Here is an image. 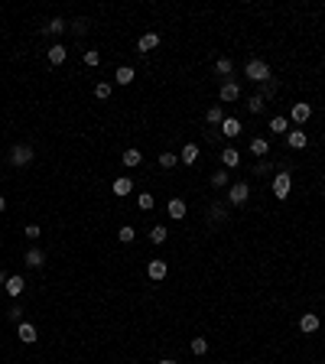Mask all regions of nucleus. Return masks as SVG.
Returning a JSON list of instances; mask_svg holds the SVG:
<instances>
[{
    "label": "nucleus",
    "mask_w": 325,
    "mask_h": 364,
    "mask_svg": "<svg viewBox=\"0 0 325 364\" xmlns=\"http://www.w3.org/2000/svg\"><path fill=\"white\" fill-rule=\"evenodd\" d=\"M33 146L29 143H13L10 146V153H7V163H10V166H17V169H23V166H29V163H33Z\"/></svg>",
    "instance_id": "obj_1"
},
{
    "label": "nucleus",
    "mask_w": 325,
    "mask_h": 364,
    "mask_svg": "<svg viewBox=\"0 0 325 364\" xmlns=\"http://www.w3.org/2000/svg\"><path fill=\"white\" fill-rule=\"evenodd\" d=\"M244 78H251V82H257V85L270 82V65H267L264 59H251L244 65Z\"/></svg>",
    "instance_id": "obj_2"
},
{
    "label": "nucleus",
    "mask_w": 325,
    "mask_h": 364,
    "mask_svg": "<svg viewBox=\"0 0 325 364\" xmlns=\"http://www.w3.org/2000/svg\"><path fill=\"white\" fill-rule=\"evenodd\" d=\"M293 192V176H290V166H280V173L273 176V195L276 198H290Z\"/></svg>",
    "instance_id": "obj_3"
},
{
    "label": "nucleus",
    "mask_w": 325,
    "mask_h": 364,
    "mask_svg": "<svg viewBox=\"0 0 325 364\" xmlns=\"http://www.w3.org/2000/svg\"><path fill=\"white\" fill-rule=\"evenodd\" d=\"M247 198H251V185L247 182H234L228 189V205H244Z\"/></svg>",
    "instance_id": "obj_4"
},
{
    "label": "nucleus",
    "mask_w": 325,
    "mask_h": 364,
    "mask_svg": "<svg viewBox=\"0 0 325 364\" xmlns=\"http://www.w3.org/2000/svg\"><path fill=\"white\" fill-rule=\"evenodd\" d=\"M166 273H169V267H166V260H150L146 263V276H150V280H166Z\"/></svg>",
    "instance_id": "obj_5"
},
{
    "label": "nucleus",
    "mask_w": 325,
    "mask_h": 364,
    "mask_svg": "<svg viewBox=\"0 0 325 364\" xmlns=\"http://www.w3.org/2000/svg\"><path fill=\"white\" fill-rule=\"evenodd\" d=\"M17 338H20L23 345H33L36 338H39V335H36V325L33 322H20L17 325Z\"/></svg>",
    "instance_id": "obj_6"
},
{
    "label": "nucleus",
    "mask_w": 325,
    "mask_h": 364,
    "mask_svg": "<svg viewBox=\"0 0 325 364\" xmlns=\"http://www.w3.org/2000/svg\"><path fill=\"white\" fill-rule=\"evenodd\" d=\"M309 117H312V107H309V104H303V101L293 104V111H290V120L293 124H306Z\"/></svg>",
    "instance_id": "obj_7"
},
{
    "label": "nucleus",
    "mask_w": 325,
    "mask_h": 364,
    "mask_svg": "<svg viewBox=\"0 0 325 364\" xmlns=\"http://www.w3.org/2000/svg\"><path fill=\"white\" fill-rule=\"evenodd\" d=\"M111 192H114L117 198L130 195V192H134V179H127V176H120V179H114V182H111Z\"/></svg>",
    "instance_id": "obj_8"
},
{
    "label": "nucleus",
    "mask_w": 325,
    "mask_h": 364,
    "mask_svg": "<svg viewBox=\"0 0 325 364\" xmlns=\"http://www.w3.org/2000/svg\"><path fill=\"white\" fill-rule=\"evenodd\" d=\"M218 98L221 101H237V98H241V85L237 82H224L221 91H218Z\"/></svg>",
    "instance_id": "obj_9"
},
{
    "label": "nucleus",
    "mask_w": 325,
    "mask_h": 364,
    "mask_svg": "<svg viewBox=\"0 0 325 364\" xmlns=\"http://www.w3.org/2000/svg\"><path fill=\"white\" fill-rule=\"evenodd\" d=\"M179 163H185V166H195L198 163V143H185L179 150Z\"/></svg>",
    "instance_id": "obj_10"
},
{
    "label": "nucleus",
    "mask_w": 325,
    "mask_h": 364,
    "mask_svg": "<svg viewBox=\"0 0 325 364\" xmlns=\"http://www.w3.org/2000/svg\"><path fill=\"white\" fill-rule=\"evenodd\" d=\"M4 290H7V296L17 299V296H23V290H26V280H23V276H7V286H4Z\"/></svg>",
    "instance_id": "obj_11"
},
{
    "label": "nucleus",
    "mask_w": 325,
    "mask_h": 364,
    "mask_svg": "<svg viewBox=\"0 0 325 364\" xmlns=\"http://www.w3.org/2000/svg\"><path fill=\"white\" fill-rule=\"evenodd\" d=\"M166 212H169V218H176V221H182L185 218V212H189V205L182 202V198H169V205H166Z\"/></svg>",
    "instance_id": "obj_12"
},
{
    "label": "nucleus",
    "mask_w": 325,
    "mask_h": 364,
    "mask_svg": "<svg viewBox=\"0 0 325 364\" xmlns=\"http://www.w3.org/2000/svg\"><path fill=\"white\" fill-rule=\"evenodd\" d=\"M159 46V36L156 33H143L140 39H137V52H153Z\"/></svg>",
    "instance_id": "obj_13"
},
{
    "label": "nucleus",
    "mask_w": 325,
    "mask_h": 364,
    "mask_svg": "<svg viewBox=\"0 0 325 364\" xmlns=\"http://www.w3.org/2000/svg\"><path fill=\"white\" fill-rule=\"evenodd\" d=\"M221 134L228 137V140L241 137V120H237V117H224V124H221Z\"/></svg>",
    "instance_id": "obj_14"
},
{
    "label": "nucleus",
    "mask_w": 325,
    "mask_h": 364,
    "mask_svg": "<svg viewBox=\"0 0 325 364\" xmlns=\"http://www.w3.org/2000/svg\"><path fill=\"white\" fill-rule=\"evenodd\" d=\"M286 143H290V150H303V146L309 143L306 130H290V134H286Z\"/></svg>",
    "instance_id": "obj_15"
},
{
    "label": "nucleus",
    "mask_w": 325,
    "mask_h": 364,
    "mask_svg": "<svg viewBox=\"0 0 325 364\" xmlns=\"http://www.w3.org/2000/svg\"><path fill=\"white\" fill-rule=\"evenodd\" d=\"M120 163H124V166H127V169H134V166H140V163H143V153L137 150V146H130V150H124Z\"/></svg>",
    "instance_id": "obj_16"
},
{
    "label": "nucleus",
    "mask_w": 325,
    "mask_h": 364,
    "mask_svg": "<svg viewBox=\"0 0 325 364\" xmlns=\"http://www.w3.org/2000/svg\"><path fill=\"white\" fill-rule=\"evenodd\" d=\"M23 263H26V267H43V263H46V254L39 251V247H29V251H26V257H23Z\"/></svg>",
    "instance_id": "obj_17"
},
{
    "label": "nucleus",
    "mask_w": 325,
    "mask_h": 364,
    "mask_svg": "<svg viewBox=\"0 0 325 364\" xmlns=\"http://www.w3.org/2000/svg\"><path fill=\"white\" fill-rule=\"evenodd\" d=\"M221 163H224V166H228V169L241 166V153H237L234 146H224V150H221Z\"/></svg>",
    "instance_id": "obj_18"
},
{
    "label": "nucleus",
    "mask_w": 325,
    "mask_h": 364,
    "mask_svg": "<svg viewBox=\"0 0 325 364\" xmlns=\"http://www.w3.org/2000/svg\"><path fill=\"white\" fill-rule=\"evenodd\" d=\"M270 134H290V117H283V114H276V117H270Z\"/></svg>",
    "instance_id": "obj_19"
},
{
    "label": "nucleus",
    "mask_w": 325,
    "mask_h": 364,
    "mask_svg": "<svg viewBox=\"0 0 325 364\" xmlns=\"http://www.w3.org/2000/svg\"><path fill=\"white\" fill-rule=\"evenodd\" d=\"M299 329H303L306 335H312V332H319V315H315V312H306L303 319H299Z\"/></svg>",
    "instance_id": "obj_20"
},
{
    "label": "nucleus",
    "mask_w": 325,
    "mask_h": 364,
    "mask_svg": "<svg viewBox=\"0 0 325 364\" xmlns=\"http://www.w3.org/2000/svg\"><path fill=\"white\" fill-rule=\"evenodd\" d=\"M134 78H137V72H134L130 65H120L117 72H114V82H117V85H130Z\"/></svg>",
    "instance_id": "obj_21"
},
{
    "label": "nucleus",
    "mask_w": 325,
    "mask_h": 364,
    "mask_svg": "<svg viewBox=\"0 0 325 364\" xmlns=\"http://www.w3.org/2000/svg\"><path fill=\"white\" fill-rule=\"evenodd\" d=\"M205 120L212 124V127H221V124H224V111H221V104L208 107V111H205Z\"/></svg>",
    "instance_id": "obj_22"
},
{
    "label": "nucleus",
    "mask_w": 325,
    "mask_h": 364,
    "mask_svg": "<svg viewBox=\"0 0 325 364\" xmlns=\"http://www.w3.org/2000/svg\"><path fill=\"white\" fill-rule=\"evenodd\" d=\"M251 153H254V156H267V153H270V143L264 140V137H254V140H251Z\"/></svg>",
    "instance_id": "obj_23"
},
{
    "label": "nucleus",
    "mask_w": 325,
    "mask_h": 364,
    "mask_svg": "<svg viewBox=\"0 0 325 364\" xmlns=\"http://www.w3.org/2000/svg\"><path fill=\"white\" fill-rule=\"evenodd\" d=\"M65 56H68V52H65V46H62V43H56V46L49 49V62H52V65H62Z\"/></svg>",
    "instance_id": "obj_24"
},
{
    "label": "nucleus",
    "mask_w": 325,
    "mask_h": 364,
    "mask_svg": "<svg viewBox=\"0 0 325 364\" xmlns=\"http://www.w3.org/2000/svg\"><path fill=\"white\" fill-rule=\"evenodd\" d=\"M65 29H68V23L62 20V17H56V20H49V26H46V33H49V36H62Z\"/></svg>",
    "instance_id": "obj_25"
},
{
    "label": "nucleus",
    "mask_w": 325,
    "mask_h": 364,
    "mask_svg": "<svg viewBox=\"0 0 325 364\" xmlns=\"http://www.w3.org/2000/svg\"><path fill=\"white\" fill-rule=\"evenodd\" d=\"M215 72H218V75H231V72H234V62H231L228 56L215 59Z\"/></svg>",
    "instance_id": "obj_26"
},
{
    "label": "nucleus",
    "mask_w": 325,
    "mask_h": 364,
    "mask_svg": "<svg viewBox=\"0 0 325 364\" xmlns=\"http://www.w3.org/2000/svg\"><path fill=\"white\" fill-rule=\"evenodd\" d=\"M224 218H228V208H224V205L215 202L212 208H208V221H224Z\"/></svg>",
    "instance_id": "obj_27"
},
{
    "label": "nucleus",
    "mask_w": 325,
    "mask_h": 364,
    "mask_svg": "<svg viewBox=\"0 0 325 364\" xmlns=\"http://www.w3.org/2000/svg\"><path fill=\"white\" fill-rule=\"evenodd\" d=\"M166 237H169V231L162 228V224H153V228H150V241H153V244H162Z\"/></svg>",
    "instance_id": "obj_28"
},
{
    "label": "nucleus",
    "mask_w": 325,
    "mask_h": 364,
    "mask_svg": "<svg viewBox=\"0 0 325 364\" xmlns=\"http://www.w3.org/2000/svg\"><path fill=\"white\" fill-rule=\"evenodd\" d=\"M179 163V153H159V169H173Z\"/></svg>",
    "instance_id": "obj_29"
},
{
    "label": "nucleus",
    "mask_w": 325,
    "mask_h": 364,
    "mask_svg": "<svg viewBox=\"0 0 325 364\" xmlns=\"http://www.w3.org/2000/svg\"><path fill=\"white\" fill-rule=\"evenodd\" d=\"M189 351H192V354H198V358H202V354L208 351V342H205V338H192V342H189Z\"/></svg>",
    "instance_id": "obj_30"
},
{
    "label": "nucleus",
    "mask_w": 325,
    "mask_h": 364,
    "mask_svg": "<svg viewBox=\"0 0 325 364\" xmlns=\"http://www.w3.org/2000/svg\"><path fill=\"white\" fill-rule=\"evenodd\" d=\"M134 237H137V231L130 228V224H124V228L117 231V241H120V244H130V241H134Z\"/></svg>",
    "instance_id": "obj_31"
},
{
    "label": "nucleus",
    "mask_w": 325,
    "mask_h": 364,
    "mask_svg": "<svg viewBox=\"0 0 325 364\" xmlns=\"http://www.w3.org/2000/svg\"><path fill=\"white\" fill-rule=\"evenodd\" d=\"M95 98L107 101V98H111V82H98V85H95Z\"/></svg>",
    "instance_id": "obj_32"
},
{
    "label": "nucleus",
    "mask_w": 325,
    "mask_h": 364,
    "mask_svg": "<svg viewBox=\"0 0 325 364\" xmlns=\"http://www.w3.org/2000/svg\"><path fill=\"white\" fill-rule=\"evenodd\" d=\"M264 104H267V101H264L260 95H251V98H247V107H251L254 114H260V111H264Z\"/></svg>",
    "instance_id": "obj_33"
},
{
    "label": "nucleus",
    "mask_w": 325,
    "mask_h": 364,
    "mask_svg": "<svg viewBox=\"0 0 325 364\" xmlns=\"http://www.w3.org/2000/svg\"><path fill=\"white\" fill-rule=\"evenodd\" d=\"M212 185H215V189H224V185H228V173H224V169L212 173Z\"/></svg>",
    "instance_id": "obj_34"
},
{
    "label": "nucleus",
    "mask_w": 325,
    "mask_h": 364,
    "mask_svg": "<svg viewBox=\"0 0 325 364\" xmlns=\"http://www.w3.org/2000/svg\"><path fill=\"white\" fill-rule=\"evenodd\" d=\"M273 91H276V82L270 78V82H264V85H260V91H257V95H260V98H264V101H267V98L273 95Z\"/></svg>",
    "instance_id": "obj_35"
},
{
    "label": "nucleus",
    "mask_w": 325,
    "mask_h": 364,
    "mask_svg": "<svg viewBox=\"0 0 325 364\" xmlns=\"http://www.w3.org/2000/svg\"><path fill=\"white\" fill-rule=\"evenodd\" d=\"M137 205H140V212H150V208H153V195H150V192H140Z\"/></svg>",
    "instance_id": "obj_36"
},
{
    "label": "nucleus",
    "mask_w": 325,
    "mask_h": 364,
    "mask_svg": "<svg viewBox=\"0 0 325 364\" xmlns=\"http://www.w3.org/2000/svg\"><path fill=\"white\" fill-rule=\"evenodd\" d=\"M85 65L98 68V65H101V52H85Z\"/></svg>",
    "instance_id": "obj_37"
},
{
    "label": "nucleus",
    "mask_w": 325,
    "mask_h": 364,
    "mask_svg": "<svg viewBox=\"0 0 325 364\" xmlns=\"http://www.w3.org/2000/svg\"><path fill=\"white\" fill-rule=\"evenodd\" d=\"M7 319H10V322H17V325H20V322H23V309H20V306H13V309H7Z\"/></svg>",
    "instance_id": "obj_38"
},
{
    "label": "nucleus",
    "mask_w": 325,
    "mask_h": 364,
    "mask_svg": "<svg viewBox=\"0 0 325 364\" xmlns=\"http://www.w3.org/2000/svg\"><path fill=\"white\" fill-rule=\"evenodd\" d=\"M23 234H26L29 241H36V237H39L43 231H39V224H26V228H23Z\"/></svg>",
    "instance_id": "obj_39"
},
{
    "label": "nucleus",
    "mask_w": 325,
    "mask_h": 364,
    "mask_svg": "<svg viewBox=\"0 0 325 364\" xmlns=\"http://www.w3.org/2000/svg\"><path fill=\"white\" fill-rule=\"evenodd\" d=\"M68 29H75V33H78V36H82V33H88V20H75V23H72V26H68Z\"/></svg>",
    "instance_id": "obj_40"
},
{
    "label": "nucleus",
    "mask_w": 325,
    "mask_h": 364,
    "mask_svg": "<svg viewBox=\"0 0 325 364\" xmlns=\"http://www.w3.org/2000/svg\"><path fill=\"white\" fill-rule=\"evenodd\" d=\"M270 169H273V166H270V159H260L257 166H254V173H257V176H264V173H270Z\"/></svg>",
    "instance_id": "obj_41"
},
{
    "label": "nucleus",
    "mask_w": 325,
    "mask_h": 364,
    "mask_svg": "<svg viewBox=\"0 0 325 364\" xmlns=\"http://www.w3.org/2000/svg\"><path fill=\"white\" fill-rule=\"evenodd\" d=\"M0 212H7V198L4 195H0Z\"/></svg>",
    "instance_id": "obj_42"
},
{
    "label": "nucleus",
    "mask_w": 325,
    "mask_h": 364,
    "mask_svg": "<svg viewBox=\"0 0 325 364\" xmlns=\"http://www.w3.org/2000/svg\"><path fill=\"white\" fill-rule=\"evenodd\" d=\"M0 286H7V273H4V270H0Z\"/></svg>",
    "instance_id": "obj_43"
},
{
    "label": "nucleus",
    "mask_w": 325,
    "mask_h": 364,
    "mask_svg": "<svg viewBox=\"0 0 325 364\" xmlns=\"http://www.w3.org/2000/svg\"><path fill=\"white\" fill-rule=\"evenodd\" d=\"M159 364H176V361H173V358H166V361H159Z\"/></svg>",
    "instance_id": "obj_44"
}]
</instances>
